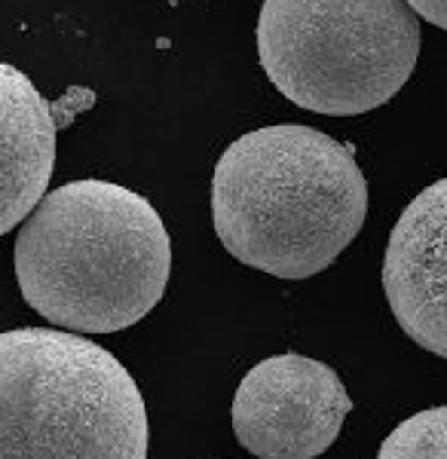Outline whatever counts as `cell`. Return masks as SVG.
Instances as JSON below:
<instances>
[{
	"mask_svg": "<svg viewBox=\"0 0 447 459\" xmlns=\"http://www.w3.org/2000/svg\"><path fill=\"white\" fill-rule=\"evenodd\" d=\"M172 239L156 209L114 181L49 190L16 236L22 298L74 334H117L162 300Z\"/></svg>",
	"mask_w": 447,
	"mask_h": 459,
	"instance_id": "obj_1",
	"label": "cell"
},
{
	"mask_svg": "<svg viewBox=\"0 0 447 459\" xmlns=\"http://www.w3.org/2000/svg\"><path fill=\"white\" fill-rule=\"evenodd\" d=\"M368 181L346 144L310 126H267L236 138L212 175L221 246L251 270L310 279L359 236Z\"/></svg>",
	"mask_w": 447,
	"mask_h": 459,
	"instance_id": "obj_2",
	"label": "cell"
},
{
	"mask_svg": "<svg viewBox=\"0 0 447 459\" xmlns=\"http://www.w3.org/2000/svg\"><path fill=\"white\" fill-rule=\"evenodd\" d=\"M147 407L114 352L56 328L0 334V459H147Z\"/></svg>",
	"mask_w": 447,
	"mask_h": 459,
	"instance_id": "obj_3",
	"label": "cell"
},
{
	"mask_svg": "<svg viewBox=\"0 0 447 459\" xmlns=\"http://www.w3.org/2000/svg\"><path fill=\"white\" fill-rule=\"evenodd\" d=\"M258 56L292 105L355 117L408 83L420 19L408 0H264Z\"/></svg>",
	"mask_w": 447,
	"mask_h": 459,
	"instance_id": "obj_4",
	"label": "cell"
},
{
	"mask_svg": "<svg viewBox=\"0 0 447 459\" xmlns=\"http://www.w3.org/2000/svg\"><path fill=\"white\" fill-rule=\"evenodd\" d=\"M353 398L325 361L285 352L242 377L233 398V432L258 459H316L344 429Z\"/></svg>",
	"mask_w": 447,
	"mask_h": 459,
	"instance_id": "obj_5",
	"label": "cell"
},
{
	"mask_svg": "<svg viewBox=\"0 0 447 459\" xmlns=\"http://www.w3.org/2000/svg\"><path fill=\"white\" fill-rule=\"evenodd\" d=\"M383 291L401 331L447 359V178L414 196L392 227Z\"/></svg>",
	"mask_w": 447,
	"mask_h": 459,
	"instance_id": "obj_6",
	"label": "cell"
},
{
	"mask_svg": "<svg viewBox=\"0 0 447 459\" xmlns=\"http://www.w3.org/2000/svg\"><path fill=\"white\" fill-rule=\"evenodd\" d=\"M56 166V120L37 86L0 62V236L47 196Z\"/></svg>",
	"mask_w": 447,
	"mask_h": 459,
	"instance_id": "obj_7",
	"label": "cell"
},
{
	"mask_svg": "<svg viewBox=\"0 0 447 459\" xmlns=\"http://www.w3.org/2000/svg\"><path fill=\"white\" fill-rule=\"evenodd\" d=\"M377 459H447V407H429L399 423Z\"/></svg>",
	"mask_w": 447,
	"mask_h": 459,
	"instance_id": "obj_8",
	"label": "cell"
},
{
	"mask_svg": "<svg viewBox=\"0 0 447 459\" xmlns=\"http://www.w3.org/2000/svg\"><path fill=\"white\" fill-rule=\"evenodd\" d=\"M416 16H423L429 25L447 31V0H408Z\"/></svg>",
	"mask_w": 447,
	"mask_h": 459,
	"instance_id": "obj_9",
	"label": "cell"
}]
</instances>
